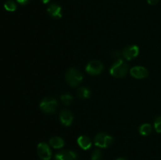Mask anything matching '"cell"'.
I'll list each match as a JSON object with an SVG mask.
<instances>
[{"label":"cell","instance_id":"cell-1","mask_svg":"<svg viewBox=\"0 0 161 160\" xmlns=\"http://www.w3.org/2000/svg\"><path fill=\"white\" fill-rule=\"evenodd\" d=\"M128 72V64L122 59H118L113 63L110 68V74L116 78H123Z\"/></svg>","mask_w":161,"mask_h":160},{"label":"cell","instance_id":"cell-2","mask_svg":"<svg viewBox=\"0 0 161 160\" xmlns=\"http://www.w3.org/2000/svg\"><path fill=\"white\" fill-rule=\"evenodd\" d=\"M66 81L71 86H77L83 80V75L81 72L74 67H71L67 71L65 75Z\"/></svg>","mask_w":161,"mask_h":160},{"label":"cell","instance_id":"cell-3","mask_svg":"<svg viewBox=\"0 0 161 160\" xmlns=\"http://www.w3.org/2000/svg\"><path fill=\"white\" fill-rule=\"evenodd\" d=\"M39 108L41 111L47 114L53 113L58 108V101L53 97H46L40 102Z\"/></svg>","mask_w":161,"mask_h":160},{"label":"cell","instance_id":"cell-4","mask_svg":"<svg viewBox=\"0 0 161 160\" xmlns=\"http://www.w3.org/2000/svg\"><path fill=\"white\" fill-rule=\"evenodd\" d=\"M113 136L105 133H98L94 137V144L98 147L105 148L113 143Z\"/></svg>","mask_w":161,"mask_h":160},{"label":"cell","instance_id":"cell-5","mask_svg":"<svg viewBox=\"0 0 161 160\" xmlns=\"http://www.w3.org/2000/svg\"><path fill=\"white\" fill-rule=\"evenodd\" d=\"M104 66L99 61H91L86 67V72L91 75H99L103 71Z\"/></svg>","mask_w":161,"mask_h":160},{"label":"cell","instance_id":"cell-6","mask_svg":"<svg viewBox=\"0 0 161 160\" xmlns=\"http://www.w3.org/2000/svg\"><path fill=\"white\" fill-rule=\"evenodd\" d=\"M37 152L39 157L42 160H50L51 158V150L47 143H39L37 146Z\"/></svg>","mask_w":161,"mask_h":160},{"label":"cell","instance_id":"cell-7","mask_svg":"<svg viewBox=\"0 0 161 160\" xmlns=\"http://www.w3.org/2000/svg\"><path fill=\"white\" fill-rule=\"evenodd\" d=\"M139 53V48L136 45H130L125 47L122 51V56L127 61H130L136 56H138Z\"/></svg>","mask_w":161,"mask_h":160},{"label":"cell","instance_id":"cell-8","mask_svg":"<svg viewBox=\"0 0 161 160\" xmlns=\"http://www.w3.org/2000/svg\"><path fill=\"white\" fill-rule=\"evenodd\" d=\"M130 73L131 76L134 78H138V79H142L146 78L149 75V72L146 67L142 66H135L133 67L130 71Z\"/></svg>","mask_w":161,"mask_h":160},{"label":"cell","instance_id":"cell-9","mask_svg":"<svg viewBox=\"0 0 161 160\" xmlns=\"http://www.w3.org/2000/svg\"><path fill=\"white\" fill-rule=\"evenodd\" d=\"M77 154L73 151H62L55 155V160H76Z\"/></svg>","mask_w":161,"mask_h":160},{"label":"cell","instance_id":"cell-10","mask_svg":"<svg viewBox=\"0 0 161 160\" xmlns=\"http://www.w3.org/2000/svg\"><path fill=\"white\" fill-rule=\"evenodd\" d=\"M59 119L63 125H66V126H69V125H70L72 123L73 115H72L70 111H69L67 109H64L60 112Z\"/></svg>","mask_w":161,"mask_h":160},{"label":"cell","instance_id":"cell-11","mask_svg":"<svg viewBox=\"0 0 161 160\" xmlns=\"http://www.w3.org/2000/svg\"><path fill=\"white\" fill-rule=\"evenodd\" d=\"M47 13L49 15L51 16L53 18L60 19L62 17V13H61V7L58 4H53L50 5L47 7Z\"/></svg>","mask_w":161,"mask_h":160},{"label":"cell","instance_id":"cell-12","mask_svg":"<svg viewBox=\"0 0 161 160\" xmlns=\"http://www.w3.org/2000/svg\"><path fill=\"white\" fill-rule=\"evenodd\" d=\"M77 143H78L79 146L83 150H88L92 146V141L86 136H79L77 139Z\"/></svg>","mask_w":161,"mask_h":160},{"label":"cell","instance_id":"cell-13","mask_svg":"<svg viewBox=\"0 0 161 160\" xmlns=\"http://www.w3.org/2000/svg\"><path fill=\"white\" fill-rule=\"evenodd\" d=\"M50 144L52 147L56 149L61 148L64 146V141L59 136H53L50 140Z\"/></svg>","mask_w":161,"mask_h":160},{"label":"cell","instance_id":"cell-14","mask_svg":"<svg viewBox=\"0 0 161 160\" xmlns=\"http://www.w3.org/2000/svg\"><path fill=\"white\" fill-rule=\"evenodd\" d=\"M77 94H78L79 97L80 98L83 99H86L89 98L91 97V89L87 87H85V86H82V87H80L77 90Z\"/></svg>","mask_w":161,"mask_h":160},{"label":"cell","instance_id":"cell-15","mask_svg":"<svg viewBox=\"0 0 161 160\" xmlns=\"http://www.w3.org/2000/svg\"><path fill=\"white\" fill-rule=\"evenodd\" d=\"M152 132V126L149 123H144L140 125L139 133L142 136H148Z\"/></svg>","mask_w":161,"mask_h":160},{"label":"cell","instance_id":"cell-16","mask_svg":"<svg viewBox=\"0 0 161 160\" xmlns=\"http://www.w3.org/2000/svg\"><path fill=\"white\" fill-rule=\"evenodd\" d=\"M4 8L6 9V10L9 11V12H14L17 9V5L12 0H8L5 3Z\"/></svg>","mask_w":161,"mask_h":160},{"label":"cell","instance_id":"cell-17","mask_svg":"<svg viewBox=\"0 0 161 160\" xmlns=\"http://www.w3.org/2000/svg\"><path fill=\"white\" fill-rule=\"evenodd\" d=\"M73 100V97L72 96H71L70 94H63L61 96V100L64 105L68 106V105H70L71 103L72 102Z\"/></svg>","mask_w":161,"mask_h":160},{"label":"cell","instance_id":"cell-18","mask_svg":"<svg viewBox=\"0 0 161 160\" xmlns=\"http://www.w3.org/2000/svg\"><path fill=\"white\" fill-rule=\"evenodd\" d=\"M102 158V152L99 149H95L91 154V160H100Z\"/></svg>","mask_w":161,"mask_h":160},{"label":"cell","instance_id":"cell-19","mask_svg":"<svg viewBox=\"0 0 161 160\" xmlns=\"http://www.w3.org/2000/svg\"><path fill=\"white\" fill-rule=\"evenodd\" d=\"M154 128L157 133H161V115L158 116L154 122Z\"/></svg>","mask_w":161,"mask_h":160},{"label":"cell","instance_id":"cell-20","mask_svg":"<svg viewBox=\"0 0 161 160\" xmlns=\"http://www.w3.org/2000/svg\"><path fill=\"white\" fill-rule=\"evenodd\" d=\"M121 55H122V52L119 51V50H114V51H113V53H112V56H113V58H116L117 60L119 59Z\"/></svg>","mask_w":161,"mask_h":160},{"label":"cell","instance_id":"cell-21","mask_svg":"<svg viewBox=\"0 0 161 160\" xmlns=\"http://www.w3.org/2000/svg\"><path fill=\"white\" fill-rule=\"evenodd\" d=\"M17 3L20 5H27L30 2V0H17Z\"/></svg>","mask_w":161,"mask_h":160},{"label":"cell","instance_id":"cell-22","mask_svg":"<svg viewBox=\"0 0 161 160\" xmlns=\"http://www.w3.org/2000/svg\"><path fill=\"white\" fill-rule=\"evenodd\" d=\"M158 2H159V0H147V3H149V5H152V6L157 4V3H158Z\"/></svg>","mask_w":161,"mask_h":160},{"label":"cell","instance_id":"cell-23","mask_svg":"<svg viewBox=\"0 0 161 160\" xmlns=\"http://www.w3.org/2000/svg\"><path fill=\"white\" fill-rule=\"evenodd\" d=\"M50 0H41V2H42V3H44V4H47L48 3H50Z\"/></svg>","mask_w":161,"mask_h":160},{"label":"cell","instance_id":"cell-24","mask_svg":"<svg viewBox=\"0 0 161 160\" xmlns=\"http://www.w3.org/2000/svg\"><path fill=\"white\" fill-rule=\"evenodd\" d=\"M116 160H126L125 158H117V159H116Z\"/></svg>","mask_w":161,"mask_h":160}]
</instances>
